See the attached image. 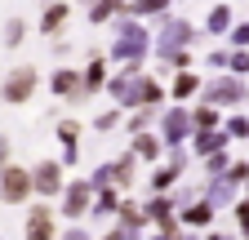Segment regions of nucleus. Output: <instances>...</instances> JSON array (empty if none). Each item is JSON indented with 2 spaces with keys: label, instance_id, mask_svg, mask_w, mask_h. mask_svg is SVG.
<instances>
[{
  "label": "nucleus",
  "instance_id": "40",
  "mask_svg": "<svg viewBox=\"0 0 249 240\" xmlns=\"http://www.w3.org/2000/svg\"><path fill=\"white\" fill-rule=\"evenodd\" d=\"M67 53H71V45L62 40V36H53V58H67Z\"/></svg>",
  "mask_w": 249,
  "mask_h": 240
},
{
  "label": "nucleus",
  "instance_id": "8",
  "mask_svg": "<svg viewBox=\"0 0 249 240\" xmlns=\"http://www.w3.org/2000/svg\"><path fill=\"white\" fill-rule=\"evenodd\" d=\"M89 200H93V183H89V178H67V183H62V191H58V218L85 223Z\"/></svg>",
  "mask_w": 249,
  "mask_h": 240
},
{
  "label": "nucleus",
  "instance_id": "41",
  "mask_svg": "<svg viewBox=\"0 0 249 240\" xmlns=\"http://www.w3.org/2000/svg\"><path fill=\"white\" fill-rule=\"evenodd\" d=\"M142 240H174V236H165V231H156V227H147V231H142Z\"/></svg>",
  "mask_w": 249,
  "mask_h": 240
},
{
  "label": "nucleus",
  "instance_id": "22",
  "mask_svg": "<svg viewBox=\"0 0 249 240\" xmlns=\"http://www.w3.org/2000/svg\"><path fill=\"white\" fill-rule=\"evenodd\" d=\"M187 111H192V129H218V125H223V107H213L205 98H192Z\"/></svg>",
  "mask_w": 249,
  "mask_h": 240
},
{
  "label": "nucleus",
  "instance_id": "25",
  "mask_svg": "<svg viewBox=\"0 0 249 240\" xmlns=\"http://www.w3.org/2000/svg\"><path fill=\"white\" fill-rule=\"evenodd\" d=\"M231 22H236L231 5H227V0H218V5H209V14H205V36H227Z\"/></svg>",
  "mask_w": 249,
  "mask_h": 240
},
{
  "label": "nucleus",
  "instance_id": "18",
  "mask_svg": "<svg viewBox=\"0 0 249 240\" xmlns=\"http://www.w3.org/2000/svg\"><path fill=\"white\" fill-rule=\"evenodd\" d=\"M129 152L138 156V165L147 169V165H156L165 156V142H160V134L156 129H142V134H129Z\"/></svg>",
  "mask_w": 249,
  "mask_h": 240
},
{
  "label": "nucleus",
  "instance_id": "17",
  "mask_svg": "<svg viewBox=\"0 0 249 240\" xmlns=\"http://www.w3.org/2000/svg\"><path fill=\"white\" fill-rule=\"evenodd\" d=\"M120 196H124V191L111 187V183H107V187H93V200H89V214H85V218H93V223H103V227H107V223L116 218Z\"/></svg>",
  "mask_w": 249,
  "mask_h": 240
},
{
  "label": "nucleus",
  "instance_id": "12",
  "mask_svg": "<svg viewBox=\"0 0 249 240\" xmlns=\"http://www.w3.org/2000/svg\"><path fill=\"white\" fill-rule=\"evenodd\" d=\"M67 22H71V0H45V9L36 18V32L53 40V36L67 32Z\"/></svg>",
  "mask_w": 249,
  "mask_h": 240
},
{
  "label": "nucleus",
  "instance_id": "19",
  "mask_svg": "<svg viewBox=\"0 0 249 240\" xmlns=\"http://www.w3.org/2000/svg\"><path fill=\"white\" fill-rule=\"evenodd\" d=\"M218 147H231V138H227L223 125H218V129H192V138H187V152H192L196 160L209 156V152H218Z\"/></svg>",
  "mask_w": 249,
  "mask_h": 240
},
{
  "label": "nucleus",
  "instance_id": "44",
  "mask_svg": "<svg viewBox=\"0 0 249 240\" xmlns=\"http://www.w3.org/2000/svg\"><path fill=\"white\" fill-rule=\"evenodd\" d=\"M71 5H89V0H71Z\"/></svg>",
  "mask_w": 249,
  "mask_h": 240
},
{
  "label": "nucleus",
  "instance_id": "31",
  "mask_svg": "<svg viewBox=\"0 0 249 240\" xmlns=\"http://www.w3.org/2000/svg\"><path fill=\"white\" fill-rule=\"evenodd\" d=\"M227 147H218V152H209V156H200V169H205V178H213V173H227Z\"/></svg>",
  "mask_w": 249,
  "mask_h": 240
},
{
  "label": "nucleus",
  "instance_id": "21",
  "mask_svg": "<svg viewBox=\"0 0 249 240\" xmlns=\"http://www.w3.org/2000/svg\"><path fill=\"white\" fill-rule=\"evenodd\" d=\"M142 71H147V67H142ZM134 76H138V67H116V71H107L103 94H107L116 107H124V98H129V89H134Z\"/></svg>",
  "mask_w": 249,
  "mask_h": 240
},
{
  "label": "nucleus",
  "instance_id": "43",
  "mask_svg": "<svg viewBox=\"0 0 249 240\" xmlns=\"http://www.w3.org/2000/svg\"><path fill=\"white\" fill-rule=\"evenodd\" d=\"M240 240H249V218H245V223H240Z\"/></svg>",
  "mask_w": 249,
  "mask_h": 240
},
{
  "label": "nucleus",
  "instance_id": "33",
  "mask_svg": "<svg viewBox=\"0 0 249 240\" xmlns=\"http://www.w3.org/2000/svg\"><path fill=\"white\" fill-rule=\"evenodd\" d=\"M227 40H231V49H249V22H231Z\"/></svg>",
  "mask_w": 249,
  "mask_h": 240
},
{
  "label": "nucleus",
  "instance_id": "4",
  "mask_svg": "<svg viewBox=\"0 0 249 240\" xmlns=\"http://www.w3.org/2000/svg\"><path fill=\"white\" fill-rule=\"evenodd\" d=\"M192 169V152L187 147H165V156L147 165V191H169L174 183H182Z\"/></svg>",
  "mask_w": 249,
  "mask_h": 240
},
{
  "label": "nucleus",
  "instance_id": "42",
  "mask_svg": "<svg viewBox=\"0 0 249 240\" xmlns=\"http://www.w3.org/2000/svg\"><path fill=\"white\" fill-rule=\"evenodd\" d=\"M178 240H200V231H187V227H182V231H178Z\"/></svg>",
  "mask_w": 249,
  "mask_h": 240
},
{
  "label": "nucleus",
  "instance_id": "45",
  "mask_svg": "<svg viewBox=\"0 0 249 240\" xmlns=\"http://www.w3.org/2000/svg\"><path fill=\"white\" fill-rule=\"evenodd\" d=\"M174 5H182V0H174Z\"/></svg>",
  "mask_w": 249,
  "mask_h": 240
},
{
  "label": "nucleus",
  "instance_id": "9",
  "mask_svg": "<svg viewBox=\"0 0 249 240\" xmlns=\"http://www.w3.org/2000/svg\"><path fill=\"white\" fill-rule=\"evenodd\" d=\"M49 94L58 98V103H71V107H80V103H89V94H85V80H80V67H71V63H58L53 71H49Z\"/></svg>",
  "mask_w": 249,
  "mask_h": 240
},
{
  "label": "nucleus",
  "instance_id": "46",
  "mask_svg": "<svg viewBox=\"0 0 249 240\" xmlns=\"http://www.w3.org/2000/svg\"><path fill=\"white\" fill-rule=\"evenodd\" d=\"M245 107H249V98H245Z\"/></svg>",
  "mask_w": 249,
  "mask_h": 240
},
{
  "label": "nucleus",
  "instance_id": "2",
  "mask_svg": "<svg viewBox=\"0 0 249 240\" xmlns=\"http://www.w3.org/2000/svg\"><path fill=\"white\" fill-rule=\"evenodd\" d=\"M196 98L223 107V111H236V107H245V98H249V85H245V76H236V71H209V76L200 80V94H196Z\"/></svg>",
  "mask_w": 249,
  "mask_h": 240
},
{
  "label": "nucleus",
  "instance_id": "20",
  "mask_svg": "<svg viewBox=\"0 0 249 240\" xmlns=\"http://www.w3.org/2000/svg\"><path fill=\"white\" fill-rule=\"evenodd\" d=\"M138 173H142L138 156H134V152H120V156L111 160V187H120V191H134Z\"/></svg>",
  "mask_w": 249,
  "mask_h": 240
},
{
  "label": "nucleus",
  "instance_id": "39",
  "mask_svg": "<svg viewBox=\"0 0 249 240\" xmlns=\"http://www.w3.org/2000/svg\"><path fill=\"white\" fill-rule=\"evenodd\" d=\"M9 160H14V142L0 134V165H9Z\"/></svg>",
  "mask_w": 249,
  "mask_h": 240
},
{
  "label": "nucleus",
  "instance_id": "3",
  "mask_svg": "<svg viewBox=\"0 0 249 240\" xmlns=\"http://www.w3.org/2000/svg\"><path fill=\"white\" fill-rule=\"evenodd\" d=\"M196 36H200V27L192 22V18H174V14H165V18H156V40H151V58H160V53H169V49H187V45H196Z\"/></svg>",
  "mask_w": 249,
  "mask_h": 240
},
{
  "label": "nucleus",
  "instance_id": "29",
  "mask_svg": "<svg viewBox=\"0 0 249 240\" xmlns=\"http://www.w3.org/2000/svg\"><path fill=\"white\" fill-rule=\"evenodd\" d=\"M223 129H227V138L231 142H249V111H231V116H223Z\"/></svg>",
  "mask_w": 249,
  "mask_h": 240
},
{
  "label": "nucleus",
  "instance_id": "24",
  "mask_svg": "<svg viewBox=\"0 0 249 240\" xmlns=\"http://www.w3.org/2000/svg\"><path fill=\"white\" fill-rule=\"evenodd\" d=\"M156 116H160V107H129L124 111V120H120V129L124 134H142V129H156Z\"/></svg>",
  "mask_w": 249,
  "mask_h": 240
},
{
  "label": "nucleus",
  "instance_id": "38",
  "mask_svg": "<svg viewBox=\"0 0 249 240\" xmlns=\"http://www.w3.org/2000/svg\"><path fill=\"white\" fill-rule=\"evenodd\" d=\"M200 240H240V236H231V231H218V227H205V231H200Z\"/></svg>",
  "mask_w": 249,
  "mask_h": 240
},
{
  "label": "nucleus",
  "instance_id": "15",
  "mask_svg": "<svg viewBox=\"0 0 249 240\" xmlns=\"http://www.w3.org/2000/svg\"><path fill=\"white\" fill-rule=\"evenodd\" d=\"M200 71L196 67H182V71H169V85H165V94H169V103H192L196 94H200Z\"/></svg>",
  "mask_w": 249,
  "mask_h": 240
},
{
  "label": "nucleus",
  "instance_id": "37",
  "mask_svg": "<svg viewBox=\"0 0 249 240\" xmlns=\"http://www.w3.org/2000/svg\"><path fill=\"white\" fill-rule=\"evenodd\" d=\"M205 67H209V71H227V49H209Z\"/></svg>",
  "mask_w": 249,
  "mask_h": 240
},
{
  "label": "nucleus",
  "instance_id": "11",
  "mask_svg": "<svg viewBox=\"0 0 249 240\" xmlns=\"http://www.w3.org/2000/svg\"><path fill=\"white\" fill-rule=\"evenodd\" d=\"M31 200V169L27 165H0V205H27Z\"/></svg>",
  "mask_w": 249,
  "mask_h": 240
},
{
  "label": "nucleus",
  "instance_id": "32",
  "mask_svg": "<svg viewBox=\"0 0 249 240\" xmlns=\"http://www.w3.org/2000/svg\"><path fill=\"white\" fill-rule=\"evenodd\" d=\"M227 71L249 76V49H227Z\"/></svg>",
  "mask_w": 249,
  "mask_h": 240
},
{
  "label": "nucleus",
  "instance_id": "10",
  "mask_svg": "<svg viewBox=\"0 0 249 240\" xmlns=\"http://www.w3.org/2000/svg\"><path fill=\"white\" fill-rule=\"evenodd\" d=\"M27 169H31V196L58 200L62 183H67V169H62V160H36V165H27Z\"/></svg>",
  "mask_w": 249,
  "mask_h": 240
},
{
  "label": "nucleus",
  "instance_id": "35",
  "mask_svg": "<svg viewBox=\"0 0 249 240\" xmlns=\"http://www.w3.org/2000/svg\"><path fill=\"white\" fill-rule=\"evenodd\" d=\"M58 160H62V169H71V165H80V142H62V152H58Z\"/></svg>",
  "mask_w": 249,
  "mask_h": 240
},
{
  "label": "nucleus",
  "instance_id": "13",
  "mask_svg": "<svg viewBox=\"0 0 249 240\" xmlns=\"http://www.w3.org/2000/svg\"><path fill=\"white\" fill-rule=\"evenodd\" d=\"M107 71H111L107 53H103V49H89V53H85V67H80V80H85V94H89V98H98V94H103Z\"/></svg>",
  "mask_w": 249,
  "mask_h": 240
},
{
  "label": "nucleus",
  "instance_id": "5",
  "mask_svg": "<svg viewBox=\"0 0 249 240\" xmlns=\"http://www.w3.org/2000/svg\"><path fill=\"white\" fill-rule=\"evenodd\" d=\"M45 85V76L36 71V63H18L9 67L5 76H0V103H9V107H22L36 98V89Z\"/></svg>",
  "mask_w": 249,
  "mask_h": 240
},
{
  "label": "nucleus",
  "instance_id": "26",
  "mask_svg": "<svg viewBox=\"0 0 249 240\" xmlns=\"http://www.w3.org/2000/svg\"><path fill=\"white\" fill-rule=\"evenodd\" d=\"M124 9H129L134 18H142V22H156V18H165L174 9V0H129Z\"/></svg>",
  "mask_w": 249,
  "mask_h": 240
},
{
  "label": "nucleus",
  "instance_id": "36",
  "mask_svg": "<svg viewBox=\"0 0 249 240\" xmlns=\"http://www.w3.org/2000/svg\"><path fill=\"white\" fill-rule=\"evenodd\" d=\"M58 240H93V231L80 223H67V231H58Z\"/></svg>",
  "mask_w": 249,
  "mask_h": 240
},
{
  "label": "nucleus",
  "instance_id": "6",
  "mask_svg": "<svg viewBox=\"0 0 249 240\" xmlns=\"http://www.w3.org/2000/svg\"><path fill=\"white\" fill-rule=\"evenodd\" d=\"M156 134H160L165 147H187V138H192V111H187V103H165L160 116H156Z\"/></svg>",
  "mask_w": 249,
  "mask_h": 240
},
{
  "label": "nucleus",
  "instance_id": "28",
  "mask_svg": "<svg viewBox=\"0 0 249 240\" xmlns=\"http://www.w3.org/2000/svg\"><path fill=\"white\" fill-rule=\"evenodd\" d=\"M120 120H124V107H116V103H111V107H103L98 116H93V125H89V129L107 138V134H116V129H120Z\"/></svg>",
  "mask_w": 249,
  "mask_h": 240
},
{
  "label": "nucleus",
  "instance_id": "30",
  "mask_svg": "<svg viewBox=\"0 0 249 240\" xmlns=\"http://www.w3.org/2000/svg\"><path fill=\"white\" fill-rule=\"evenodd\" d=\"M80 129H85V125H80L76 116H62L58 125H53V134H58V147H62V142H80Z\"/></svg>",
  "mask_w": 249,
  "mask_h": 240
},
{
  "label": "nucleus",
  "instance_id": "23",
  "mask_svg": "<svg viewBox=\"0 0 249 240\" xmlns=\"http://www.w3.org/2000/svg\"><path fill=\"white\" fill-rule=\"evenodd\" d=\"M124 5H129V0H89V5H85V22L89 27H107Z\"/></svg>",
  "mask_w": 249,
  "mask_h": 240
},
{
  "label": "nucleus",
  "instance_id": "27",
  "mask_svg": "<svg viewBox=\"0 0 249 240\" xmlns=\"http://www.w3.org/2000/svg\"><path fill=\"white\" fill-rule=\"evenodd\" d=\"M27 40V18H5L0 22V49H22Z\"/></svg>",
  "mask_w": 249,
  "mask_h": 240
},
{
  "label": "nucleus",
  "instance_id": "34",
  "mask_svg": "<svg viewBox=\"0 0 249 240\" xmlns=\"http://www.w3.org/2000/svg\"><path fill=\"white\" fill-rule=\"evenodd\" d=\"M85 178H89L93 187H107V183H111V160H103V165H93V169H89Z\"/></svg>",
  "mask_w": 249,
  "mask_h": 240
},
{
  "label": "nucleus",
  "instance_id": "7",
  "mask_svg": "<svg viewBox=\"0 0 249 240\" xmlns=\"http://www.w3.org/2000/svg\"><path fill=\"white\" fill-rule=\"evenodd\" d=\"M22 236L27 240H58V205L31 196L27 200V218H22Z\"/></svg>",
  "mask_w": 249,
  "mask_h": 240
},
{
  "label": "nucleus",
  "instance_id": "16",
  "mask_svg": "<svg viewBox=\"0 0 249 240\" xmlns=\"http://www.w3.org/2000/svg\"><path fill=\"white\" fill-rule=\"evenodd\" d=\"M200 196H205L213 209H231V200L240 196V183H231L227 173H213V178H205V183H200Z\"/></svg>",
  "mask_w": 249,
  "mask_h": 240
},
{
  "label": "nucleus",
  "instance_id": "1",
  "mask_svg": "<svg viewBox=\"0 0 249 240\" xmlns=\"http://www.w3.org/2000/svg\"><path fill=\"white\" fill-rule=\"evenodd\" d=\"M111 45L103 49L107 53V63L111 67H147V58H151V27L142 22V18H134L129 9H120L111 22Z\"/></svg>",
  "mask_w": 249,
  "mask_h": 240
},
{
  "label": "nucleus",
  "instance_id": "14",
  "mask_svg": "<svg viewBox=\"0 0 249 240\" xmlns=\"http://www.w3.org/2000/svg\"><path fill=\"white\" fill-rule=\"evenodd\" d=\"M213 218H218V209H213L205 196H192L187 205H178V223H182L187 231H205V227H213Z\"/></svg>",
  "mask_w": 249,
  "mask_h": 240
}]
</instances>
